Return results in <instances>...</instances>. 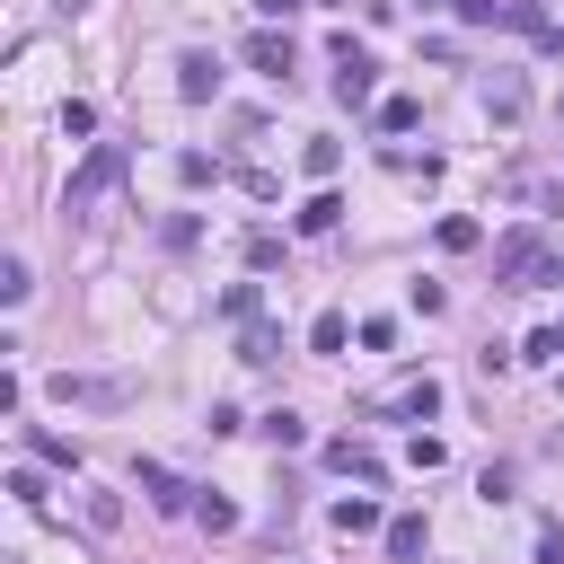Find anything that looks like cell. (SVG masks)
<instances>
[{
  "label": "cell",
  "mask_w": 564,
  "mask_h": 564,
  "mask_svg": "<svg viewBox=\"0 0 564 564\" xmlns=\"http://www.w3.org/2000/svg\"><path fill=\"white\" fill-rule=\"evenodd\" d=\"M370 414H397V423H432V414H441V379H432V370H423V379H405V388H397V397H379V405H370Z\"/></svg>",
  "instance_id": "7"
},
{
  "label": "cell",
  "mask_w": 564,
  "mask_h": 564,
  "mask_svg": "<svg viewBox=\"0 0 564 564\" xmlns=\"http://www.w3.org/2000/svg\"><path fill=\"white\" fill-rule=\"evenodd\" d=\"M326 467H344V476H361V485H379V458H370L361 441H326Z\"/></svg>",
  "instance_id": "10"
},
{
  "label": "cell",
  "mask_w": 564,
  "mask_h": 564,
  "mask_svg": "<svg viewBox=\"0 0 564 564\" xmlns=\"http://www.w3.org/2000/svg\"><path fill=\"white\" fill-rule=\"evenodd\" d=\"M132 388L115 379V370H53V405H97V414H115Z\"/></svg>",
  "instance_id": "3"
},
{
  "label": "cell",
  "mask_w": 564,
  "mask_h": 564,
  "mask_svg": "<svg viewBox=\"0 0 564 564\" xmlns=\"http://www.w3.org/2000/svg\"><path fill=\"white\" fill-rule=\"evenodd\" d=\"M115 185H123V150H115V141H97V150H88V167L70 176V194H62V203H70V212H97Z\"/></svg>",
  "instance_id": "2"
},
{
  "label": "cell",
  "mask_w": 564,
  "mask_h": 564,
  "mask_svg": "<svg viewBox=\"0 0 564 564\" xmlns=\"http://www.w3.org/2000/svg\"><path fill=\"white\" fill-rule=\"evenodd\" d=\"M344 335H352V326H344V308H326V317L308 326V344H317V352H344Z\"/></svg>",
  "instance_id": "21"
},
{
  "label": "cell",
  "mask_w": 564,
  "mask_h": 564,
  "mask_svg": "<svg viewBox=\"0 0 564 564\" xmlns=\"http://www.w3.org/2000/svg\"><path fill=\"white\" fill-rule=\"evenodd\" d=\"M176 97H185V106H212V97H220V53H203V44L176 53Z\"/></svg>",
  "instance_id": "5"
},
{
  "label": "cell",
  "mask_w": 564,
  "mask_h": 564,
  "mask_svg": "<svg viewBox=\"0 0 564 564\" xmlns=\"http://www.w3.org/2000/svg\"><path fill=\"white\" fill-rule=\"evenodd\" d=\"M220 308H229V317L247 326V317H256V282H229V291H220Z\"/></svg>",
  "instance_id": "25"
},
{
  "label": "cell",
  "mask_w": 564,
  "mask_h": 564,
  "mask_svg": "<svg viewBox=\"0 0 564 564\" xmlns=\"http://www.w3.org/2000/svg\"><path fill=\"white\" fill-rule=\"evenodd\" d=\"M26 291H35V273H26V264H18V256H9V264H0V300H9V308H18V300H26Z\"/></svg>",
  "instance_id": "23"
},
{
  "label": "cell",
  "mask_w": 564,
  "mask_h": 564,
  "mask_svg": "<svg viewBox=\"0 0 564 564\" xmlns=\"http://www.w3.org/2000/svg\"><path fill=\"white\" fill-rule=\"evenodd\" d=\"M264 441H273V449H300V441H308V423H300L291 405H273V414H264Z\"/></svg>",
  "instance_id": "15"
},
{
  "label": "cell",
  "mask_w": 564,
  "mask_h": 564,
  "mask_svg": "<svg viewBox=\"0 0 564 564\" xmlns=\"http://www.w3.org/2000/svg\"><path fill=\"white\" fill-rule=\"evenodd\" d=\"M247 62H256L264 79H291V70H300V53H291V35H273V26H264V35H247Z\"/></svg>",
  "instance_id": "9"
},
{
  "label": "cell",
  "mask_w": 564,
  "mask_h": 564,
  "mask_svg": "<svg viewBox=\"0 0 564 564\" xmlns=\"http://www.w3.org/2000/svg\"><path fill=\"white\" fill-rule=\"evenodd\" d=\"M335 529H344V538H370V529H379V502H370V494H344V502H335Z\"/></svg>",
  "instance_id": "12"
},
{
  "label": "cell",
  "mask_w": 564,
  "mask_h": 564,
  "mask_svg": "<svg viewBox=\"0 0 564 564\" xmlns=\"http://www.w3.org/2000/svg\"><path fill=\"white\" fill-rule=\"evenodd\" d=\"M538 564H564V529H555V520L538 529Z\"/></svg>",
  "instance_id": "28"
},
{
  "label": "cell",
  "mask_w": 564,
  "mask_h": 564,
  "mask_svg": "<svg viewBox=\"0 0 564 564\" xmlns=\"http://www.w3.org/2000/svg\"><path fill=\"white\" fill-rule=\"evenodd\" d=\"M335 106H370V53L352 35H335Z\"/></svg>",
  "instance_id": "6"
},
{
  "label": "cell",
  "mask_w": 564,
  "mask_h": 564,
  "mask_svg": "<svg viewBox=\"0 0 564 564\" xmlns=\"http://www.w3.org/2000/svg\"><path fill=\"white\" fill-rule=\"evenodd\" d=\"M273 352H282V335H273V326H256V317H247V344H238V361H256V370H264V361H273Z\"/></svg>",
  "instance_id": "18"
},
{
  "label": "cell",
  "mask_w": 564,
  "mask_h": 564,
  "mask_svg": "<svg viewBox=\"0 0 564 564\" xmlns=\"http://www.w3.org/2000/svg\"><path fill=\"white\" fill-rule=\"evenodd\" d=\"M405 458H414V467H423V476H432V467H441V458H449V449H441V432H414V449H405Z\"/></svg>",
  "instance_id": "27"
},
{
  "label": "cell",
  "mask_w": 564,
  "mask_h": 564,
  "mask_svg": "<svg viewBox=\"0 0 564 564\" xmlns=\"http://www.w3.org/2000/svg\"><path fill=\"white\" fill-rule=\"evenodd\" d=\"M141 494H150V511H194V485L176 467H159V458H141Z\"/></svg>",
  "instance_id": "8"
},
{
  "label": "cell",
  "mask_w": 564,
  "mask_h": 564,
  "mask_svg": "<svg viewBox=\"0 0 564 564\" xmlns=\"http://www.w3.org/2000/svg\"><path fill=\"white\" fill-rule=\"evenodd\" d=\"M335 220H344V203H335V194H308V203H300V238H326Z\"/></svg>",
  "instance_id": "14"
},
{
  "label": "cell",
  "mask_w": 564,
  "mask_h": 564,
  "mask_svg": "<svg viewBox=\"0 0 564 564\" xmlns=\"http://www.w3.org/2000/svg\"><path fill=\"white\" fill-rule=\"evenodd\" d=\"M423 546H432V529H423L414 511H405V520H388V555H397V564H414Z\"/></svg>",
  "instance_id": "13"
},
{
  "label": "cell",
  "mask_w": 564,
  "mask_h": 564,
  "mask_svg": "<svg viewBox=\"0 0 564 564\" xmlns=\"http://www.w3.org/2000/svg\"><path fill=\"white\" fill-rule=\"evenodd\" d=\"M423 9H432V0H423Z\"/></svg>",
  "instance_id": "31"
},
{
  "label": "cell",
  "mask_w": 564,
  "mask_h": 564,
  "mask_svg": "<svg viewBox=\"0 0 564 564\" xmlns=\"http://www.w3.org/2000/svg\"><path fill=\"white\" fill-rule=\"evenodd\" d=\"M300 167H308V176H317V185H326V176H335V167H344V141H308V150H300Z\"/></svg>",
  "instance_id": "17"
},
{
  "label": "cell",
  "mask_w": 564,
  "mask_h": 564,
  "mask_svg": "<svg viewBox=\"0 0 564 564\" xmlns=\"http://www.w3.org/2000/svg\"><path fill=\"white\" fill-rule=\"evenodd\" d=\"M176 176H185V185H212V176H220V159H203V150H185V159H176Z\"/></svg>",
  "instance_id": "24"
},
{
  "label": "cell",
  "mask_w": 564,
  "mask_h": 564,
  "mask_svg": "<svg viewBox=\"0 0 564 564\" xmlns=\"http://www.w3.org/2000/svg\"><path fill=\"white\" fill-rule=\"evenodd\" d=\"M476 238H485V229H476V220H467V212H449V220H441V247H449V256H467V247H476Z\"/></svg>",
  "instance_id": "20"
},
{
  "label": "cell",
  "mask_w": 564,
  "mask_h": 564,
  "mask_svg": "<svg viewBox=\"0 0 564 564\" xmlns=\"http://www.w3.org/2000/svg\"><path fill=\"white\" fill-rule=\"evenodd\" d=\"M494 282H502V291H546V282H555V247H546V229H511V238L494 247Z\"/></svg>",
  "instance_id": "1"
},
{
  "label": "cell",
  "mask_w": 564,
  "mask_h": 564,
  "mask_svg": "<svg viewBox=\"0 0 564 564\" xmlns=\"http://www.w3.org/2000/svg\"><path fill=\"white\" fill-rule=\"evenodd\" d=\"M26 449H35V458H44V467H79V449H70V441H62V432H26Z\"/></svg>",
  "instance_id": "19"
},
{
  "label": "cell",
  "mask_w": 564,
  "mask_h": 564,
  "mask_svg": "<svg viewBox=\"0 0 564 564\" xmlns=\"http://www.w3.org/2000/svg\"><path fill=\"white\" fill-rule=\"evenodd\" d=\"M291 9H300V0H256V18H291Z\"/></svg>",
  "instance_id": "29"
},
{
  "label": "cell",
  "mask_w": 564,
  "mask_h": 564,
  "mask_svg": "<svg viewBox=\"0 0 564 564\" xmlns=\"http://www.w3.org/2000/svg\"><path fill=\"white\" fill-rule=\"evenodd\" d=\"M317 9H335V0H317Z\"/></svg>",
  "instance_id": "30"
},
{
  "label": "cell",
  "mask_w": 564,
  "mask_h": 564,
  "mask_svg": "<svg viewBox=\"0 0 564 564\" xmlns=\"http://www.w3.org/2000/svg\"><path fill=\"white\" fill-rule=\"evenodd\" d=\"M476 106H485L494 123H520V115H529V79H520V70H485V79H476Z\"/></svg>",
  "instance_id": "4"
},
{
  "label": "cell",
  "mask_w": 564,
  "mask_h": 564,
  "mask_svg": "<svg viewBox=\"0 0 564 564\" xmlns=\"http://www.w3.org/2000/svg\"><path fill=\"white\" fill-rule=\"evenodd\" d=\"M194 520H203L212 538H229V529H238V502H220V494H194Z\"/></svg>",
  "instance_id": "16"
},
{
  "label": "cell",
  "mask_w": 564,
  "mask_h": 564,
  "mask_svg": "<svg viewBox=\"0 0 564 564\" xmlns=\"http://www.w3.org/2000/svg\"><path fill=\"white\" fill-rule=\"evenodd\" d=\"M79 520H88V529H123V494L88 485V494H79Z\"/></svg>",
  "instance_id": "11"
},
{
  "label": "cell",
  "mask_w": 564,
  "mask_h": 564,
  "mask_svg": "<svg viewBox=\"0 0 564 564\" xmlns=\"http://www.w3.org/2000/svg\"><path fill=\"white\" fill-rule=\"evenodd\" d=\"M520 352H529V361H564V335H555V326H538V335H529Z\"/></svg>",
  "instance_id": "26"
},
{
  "label": "cell",
  "mask_w": 564,
  "mask_h": 564,
  "mask_svg": "<svg viewBox=\"0 0 564 564\" xmlns=\"http://www.w3.org/2000/svg\"><path fill=\"white\" fill-rule=\"evenodd\" d=\"M247 264H256V273H273V264H282V238H273V229H256V238H247Z\"/></svg>",
  "instance_id": "22"
}]
</instances>
